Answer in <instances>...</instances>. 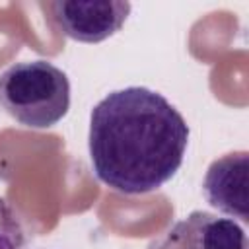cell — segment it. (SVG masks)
Masks as SVG:
<instances>
[{
	"label": "cell",
	"instance_id": "cell-1",
	"mask_svg": "<svg viewBox=\"0 0 249 249\" xmlns=\"http://www.w3.org/2000/svg\"><path fill=\"white\" fill-rule=\"evenodd\" d=\"M189 124L161 93L128 86L107 93L89 117L88 148L95 177L123 195L163 187L181 167Z\"/></svg>",
	"mask_w": 249,
	"mask_h": 249
},
{
	"label": "cell",
	"instance_id": "cell-2",
	"mask_svg": "<svg viewBox=\"0 0 249 249\" xmlns=\"http://www.w3.org/2000/svg\"><path fill=\"white\" fill-rule=\"evenodd\" d=\"M0 109L27 128L58 124L70 109L68 76L49 60H21L0 74Z\"/></svg>",
	"mask_w": 249,
	"mask_h": 249
},
{
	"label": "cell",
	"instance_id": "cell-3",
	"mask_svg": "<svg viewBox=\"0 0 249 249\" xmlns=\"http://www.w3.org/2000/svg\"><path fill=\"white\" fill-rule=\"evenodd\" d=\"M41 6L66 37L89 45L113 37L132 8L121 0H58Z\"/></svg>",
	"mask_w": 249,
	"mask_h": 249
},
{
	"label": "cell",
	"instance_id": "cell-4",
	"mask_svg": "<svg viewBox=\"0 0 249 249\" xmlns=\"http://www.w3.org/2000/svg\"><path fill=\"white\" fill-rule=\"evenodd\" d=\"M148 249H249V241L235 220L193 210L156 237Z\"/></svg>",
	"mask_w": 249,
	"mask_h": 249
},
{
	"label": "cell",
	"instance_id": "cell-5",
	"mask_svg": "<svg viewBox=\"0 0 249 249\" xmlns=\"http://www.w3.org/2000/svg\"><path fill=\"white\" fill-rule=\"evenodd\" d=\"M249 154L245 150L230 152L214 160L204 175L202 193L206 200L230 218L249 220Z\"/></svg>",
	"mask_w": 249,
	"mask_h": 249
},
{
	"label": "cell",
	"instance_id": "cell-6",
	"mask_svg": "<svg viewBox=\"0 0 249 249\" xmlns=\"http://www.w3.org/2000/svg\"><path fill=\"white\" fill-rule=\"evenodd\" d=\"M25 233L16 210L6 198L0 196V249H21Z\"/></svg>",
	"mask_w": 249,
	"mask_h": 249
}]
</instances>
